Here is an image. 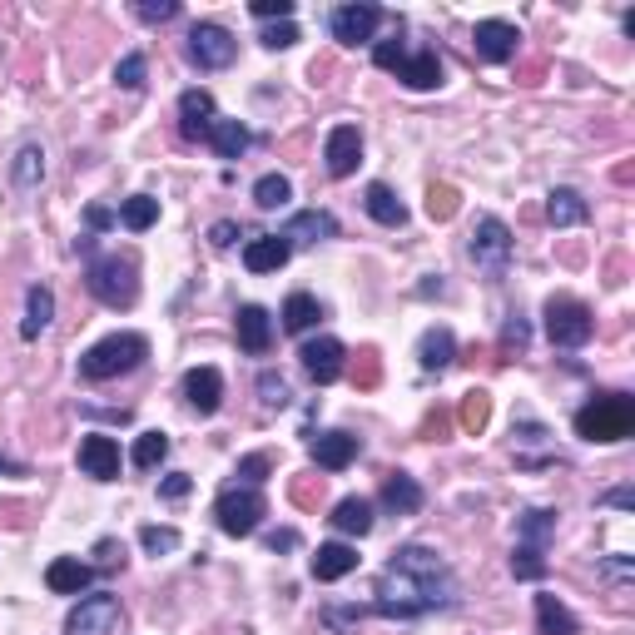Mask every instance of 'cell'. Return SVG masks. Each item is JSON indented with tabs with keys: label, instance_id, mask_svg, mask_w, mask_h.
<instances>
[{
	"label": "cell",
	"instance_id": "cell-48",
	"mask_svg": "<svg viewBox=\"0 0 635 635\" xmlns=\"http://www.w3.org/2000/svg\"><path fill=\"white\" fill-rule=\"evenodd\" d=\"M288 497L298 502V507H318L323 502V477H293V487H288Z\"/></svg>",
	"mask_w": 635,
	"mask_h": 635
},
{
	"label": "cell",
	"instance_id": "cell-49",
	"mask_svg": "<svg viewBox=\"0 0 635 635\" xmlns=\"http://www.w3.org/2000/svg\"><path fill=\"white\" fill-rule=\"evenodd\" d=\"M258 40H263L268 50H288V45H298L303 35H298V25H293V20H278V25H268Z\"/></svg>",
	"mask_w": 635,
	"mask_h": 635
},
{
	"label": "cell",
	"instance_id": "cell-5",
	"mask_svg": "<svg viewBox=\"0 0 635 635\" xmlns=\"http://www.w3.org/2000/svg\"><path fill=\"white\" fill-rule=\"evenodd\" d=\"M373 65L378 70H392L407 90H437L447 80L437 50H407L402 40H373Z\"/></svg>",
	"mask_w": 635,
	"mask_h": 635
},
{
	"label": "cell",
	"instance_id": "cell-54",
	"mask_svg": "<svg viewBox=\"0 0 635 635\" xmlns=\"http://www.w3.org/2000/svg\"><path fill=\"white\" fill-rule=\"evenodd\" d=\"M249 10L258 20H293V0H254Z\"/></svg>",
	"mask_w": 635,
	"mask_h": 635
},
{
	"label": "cell",
	"instance_id": "cell-28",
	"mask_svg": "<svg viewBox=\"0 0 635 635\" xmlns=\"http://www.w3.org/2000/svg\"><path fill=\"white\" fill-rule=\"evenodd\" d=\"M363 209L378 219L382 229H402V224H407V209H402V199H397L387 184H368V194H363Z\"/></svg>",
	"mask_w": 635,
	"mask_h": 635
},
{
	"label": "cell",
	"instance_id": "cell-23",
	"mask_svg": "<svg viewBox=\"0 0 635 635\" xmlns=\"http://www.w3.org/2000/svg\"><path fill=\"white\" fill-rule=\"evenodd\" d=\"M50 318H55V293H50L45 283H30V288H25V318H20V338H25V343H35V338L50 328Z\"/></svg>",
	"mask_w": 635,
	"mask_h": 635
},
{
	"label": "cell",
	"instance_id": "cell-10",
	"mask_svg": "<svg viewBox=\"0 0 635 635\" xmlns=\"http://www.w3.org/2000/svg\"><path fill=\"white\" fill-rule=\"evenodd\" d=\"M234 55H239V40H234L224 25H214V20L189 25V60H194L199 70H229Z\"/></svg>",
	"mask_w": 635,
	"mask_h": 635
},
{
	"label": "cell",
	"instance_id": "cell-47",
	"mask_svg": "<svg viewBox=\"0 0 635 635\" xmlns=\"http://www.w3.org/2000/svg\"><path fill=\"white\" fill-rule=\"evenodd\" d=\"M115 85H120V90H139V85H144V55H139V50H129L125 60L115 65Z\"/></svg>",
	"mask_w": 635,
	"mask_h": 635
},
{
	"label": "cell",
	"instance_id": "cell-35",
	"mask_svg": "<svg viewBox=\"0 0 635 635\" xmlns=\"http://www.w3.org/2000/svg\"><path fill=\"white\" fill-rule=\"evenodd\" d=\"M487 422H492V392H487V387H472V392L462 397V407H457V427H462L467 437H477Z\"/></svg>",
	"mask_w": 635,
	"mask_h": 635
},
{
	"label": "cell",
	"instance_id": "cell-46",
	"mask_svg": "<svg viewBox=\"0 0 635 635\" xmlns=\"http://www.w3.org/2000/svg\"><path fill=\"white\" fill-rule=\"evenodd\" d=\"M134 15H139L144 25H169V20L179 15V0H139Z\"/></svg>",
	"mask_w": 635,
	"mask_h": 635
},
{
	"label": "cell",
	"instance_id": "cell-34",
	"mask_svg": "<svg viewBox=\"0 0 635 635\" xmlns=\"http://www.w3.org/2000/svg\"><path fill=\"white\" fill-rule=\"evenodd\" d=\"M318 318H323V303L313 293H288V303H283V333H308Z\"/></svg>",
	"mask_w": 635,
	"mask_h": 635
},
{
	"label": "cell",
	"instance_id": "cell-51",
	"mask_svg": "<svg viewBox=\"0 0 635 635\" xmlns=\"http://www.w3.org/2000/svg\"><path fill=\"white\" fill-rule=\"evenodd\" d=\"M353 378H358V387H378L382 382V358L373 353V348L358 353V373H353Z\"/></svg>",
	"mask_w": 635,
	"mask_h": 635
},
{
	"label": "cell",
	"instance_id": "cell-21",
	"mask_svg": "<svg viewBox=\"0 0 635 635\" xmlns=\"http://www.w3.org/2000/svg\"><path fill=\"white\" fill-rule=\"evenodd\" d=\"M283 239L288 244H323V239H338V219L328 209H303L283 224Z\"/></svg>",
	"mask_w": 635,
	"mask_h": 635
},
{
	"label": "cell",
	"instance_id": "cell-26",
	"mask_svg": "<svg viewBox=\"0 0 635 635\" xmlns=\"http://www.w3.org/2000/svg\"><path fill=\"white\" fill-rule=\"evenodd\" d=\"M288 258H293V244H288L283 234H263V239H254V244L244 249V268H249V273H278Z\"/></svg>",
	"mask_w": 635,
	"mask_h": 635
},
{
	"label": "cell",
	"instance_id": "cell-18",
	"mask_svg": "<svg viewBox=\"0 0 635 635\" xmlns=\"http://www.w3.org/2000/svg\"><path fill=\"white\" fill-rule=\"evenodd\" d=\"M214 95L209 90H184L179 95V134L184 139H209V129H214Z\"/></svg>",
	"mask_w": 635,
	"mask_h": 635
},
{
	"label": "cell",
	"instance_id": "cell-55",
	"mask_svg": "<svg viewBox=\"0 0 635 635\" xmlns=\"http://www.w3.org/2000/svg\"><path fill=\"white\" fill-rule=\"evenodd\" d=\"M85 224H90V234H105V229H115V224H120V214H115V209H105V204H90V209H85Z\"/></svg>",
	"mask_w": 635,
	"mask_h": 635
},
{
	"label": "cell",
	"instance_id": "cell-15",
	"mask_svg": "<svg viewBox=\"0 0 635 635\" xmlns=\"http://www.w3.org/2000/svg\"><path fill=\"white\" fill-rule=\"evenodd\" d=\"M298 358H303V373L318 382V387H328V382L343 378V343L338 338H308L303 348H298Z\"/></svg>",
	"mask_w": 635,
	"mask_h": 635
},
{
	"label": "cell",
	"instance_id": "cell-1",
	"mask_svg": "<svg viewBox=\"0 0 635 635\" xmlns=\"http://www.w3.org/2000/svg\"><path fill=\"white\" fill-rule=\"evenodd\" d=\"M462 601L457 591V576L452 566L422 546V541H407L387 556V566L378 571V601L368 606V616L382 621H422L432 611H452Z\"/></svg>",
	"mask_w": 635,
	"mask_h": 635
},
{
	"label": "cell",
	"instance_id": "cell-7",
	"mask_svg": "<svg viewBox=\"0 0 635 635\" xmlns=\"http://www.w3.org/2000/svg\"><path fill=\"white\" fill-rule=\"evenodd\" d=\"M214 516H219V531H224V536H254L258 521L268 516V502H263L258 487H239V482H234V487L219 492Z\"/></svg>",
	"mask_w": 635,
	"mask_h": 635
},
{
	"label": "cell",
	"instance_id": "cell-44",
	"mask_svg": "<svg viewBox=\"0 0 635 635\" xmlns=\"http://www.w3.org/2000/svg\"><path fill=\"white\" fill-rule=\"evenodd\" d=\"M268 472H273V457H268V452H254V457H244V462L234 467L239 487H258V482H263Z\"/></svg>",
	"mask_w": 635,
	"mask_h": 635
},
{
	"label": "cell",
	"instance_id": "cell-30",
	"mask_svg": "<svg viewBox=\"0 0 635 635\" xmlns=\"http://www.w3.org/2000/svg\"><path fill=\"white\" fill-rule=\"evenodd\" d=\"M328 521H333L343 536H368V531H373V502H363V497H343Z\"/></svg>",
	"mask_w": 635,
	"mask_h": 635
},
{
	"label": "cell",
	"instance_id": "cell-17",
	"mask_svg": "<svg viewBox=\"0 0 635 635\" xmlns=\"http://www.w3.org/2000/svg\"><path fill=\"white\" fill-rule=\"evenodd\" d=\"M90 581H95V566L80 561V556H55L45 566V586L55 596H80V591H90Z\"/></svg>",
	"mask_w": 635,
	"mask_h": 635
},
{
	"label": "cell",
	"instance_id": "cell-32",
	"mask_svg": "<svg viewBox=\"0 0 635 635\" xmlns=\"http://www.w3.org/2000/svg\"><path fill=\"white\" fill-rule=\"evenodd\" d=\"M249 125H239V120H214L209 129V144H214V154L219 159H244V149H249Z\"/></svg>",
	"mask_w": 635,
	"mask_h": 635
},
{
	"label": "cell",
	"instance_id": "cell-20",
	"mask_svg": "<svg viewBox=\"0 0 635 635\" xmlns=\"http://www.w3.org/2000/svg\"><path fill=\"white\" fill-rule=\"evenodd\" d=\"M308 571H313V581H343V576L358 571V546H348V541H323L318 556L308 561Z\"/></svg>",
	"mask_w": 635,
	"mask_h": 635
},
{
	"label": "cell",
	"instance_id": "cell-52",
	"mask_svg": "<svg viewBox=\"0 0 635 635\" xmlns=\"http://www.w3.org/2000/svg\"><path fill=\"white\" fill-rule=\"evenodd\" d=\"M189 492H194V477H189V472H169V477L159 482V497H164V502H184Z\"/></svg>",
	"mask_w": 635,
	"mask_h": 635
},
{
	"label": "cell",
	"instance_id": "cell-3",
	"mask_svg": "<svg viewBox=\"0 0 635 635\" xmlns=\"http://www.w3.org/2000/svg\"><path fill=\"white\" fill-rule=\"evenodd\" d=\"M144 358H149V338H144V333H110V338H100L95 348L80 353V378L85 382L125 378V373H134Z\"/></svg>",
	"mask_w": 635,
	"mask_h": 635
},
{
	"label": "cell",
	"instance_id": "cell-12",
	"mask_svg": "<svg viewBox=\"0 0 635 635\" xmlns=\"http://www.w3.org/2000/svg\"><path fill=\"white\" fill-rule=\"evenodd\" d=\"M472 50H477L482 65H507V60H516V50H521V30L511 20H477Z\"/></svg>",
	"mask_w": 635,
	"mask_h": 635
},
{
	"label": "cell",
	"instance_id": "cell-19",
	"mask_svg": "<svg viewBox=\"0 0 635 635\" xmlns=\"http://www.w3.org/2000/svg\"><path fill=\"white\" fill-rule=\"evenodd\" d=\"M184 397H189V407H194L199 417H214L219 402H224V378H219V368H189V373H184Z\"/></svg>",
	"mask_w": 635,
	"mask_h": 635
},
{
	"label": "cell",
	"instance_id": "cell-39",
	"mask_svg": "<svg viewBox=\"0 0 635 635\" xmlns=\"http://www.w3.org/2000/svg\"><path fill=\"white\" fill-rule=\"evenodd\" d=\"M164 457H169V437H164V432H139V442H134V467H139V472H154Z\"/></svg>",
	"mask_w": 635,
	"mask_h": 635
},
{
	"label": "cell",
	"instance_id": "cell-22",
	"mask_svg": "<svg viewBox=\"0 0 635 635\" xmlns=\"http://www.w3.org/2000/svg\"><path fill=\"white\" fill-rule=\"evenodd\" d=\"M239 348L249 358H263L273 348V318H268V308H258V303L239 308Z\"/></svg>",
	"mask_w": 635,
	"mask_h": 635
},
{
	"label": "cell",
	"instance_id": "cell-14",
	"mask_svg": "<svg viewBox=\"0 0 635 635\" xmlns=\"http://www.w3.org/2000/svg\"><path fill=\"white\" fill-rule=\"evenodd\" d=\"M358 452H363V437H353V432H318V437H308V457L323 467V472H343V467H353L358 462Z\"/></svg>",
	"mask_w": 635,
	"mask_h": 635
},
{
	"label": "cell",
	"instance_id": "cell-25",
	"mask_svg": "<svg viewBox=\"0 0 635 635\" xmlns=\"http://www.w3.org/2000/svg\"><path fill=\"white\" fill-rule=\"evenodd\" d=\"M427 502V492L417 487V477H407V472H387V482H382V507L397 511V516H417Z\"/></svg>",
	"mask_w": 635,
	"mask_h": 635
},
{
	"label": "cell",
	"instance_id": "cell-53",
	"mask_svg": "<svg viewBox=\"0 0 635 635\" xmlns=\"http://www.w3.org/2000/svg\"><path fill=\"white\" fill-rule=\"evenodd\" d=\"M239 239H244V229H239L234 219H219V224L209 229V244H214V249H234Z\"/></svg>",
	"mask_w": 635,
	"mask_h": 635
},
{
	"label": "cell",
	"instance_id": "cell-45",
	"mask_svg": "<svg viewBox=\"0 0 635 635\" xmlns=\"http://www.w3.org/2000/svg\"><path fill=\"white\" fill-rule=\"evenodd\" d=\"M596 576L611 581V586H626V581L635 576V561L631 556H601V561H596Z\"/></svg>",
	"mask_w": 635,
	"mask_h": 635
},
{
	"label": "cell",
	"instance_id": "cell-24",
	"mask_svg": "<svg viewBox=\"0 0 635 635\" xmlns=\"http://www.w3.org/2000/svg\"><path fill=\"white\" fill-rule=\"evenodd\" d=\"M417 363H422V373H447V368L457 363V338H452V328H427L422 343H417Z\"/></svg>",
	"mask_w": 635,
	"mask_h": 635
},
{
	"label": "cell",
	"instance_id": "cell-11",
	"mask_svg": "<svg viewBox=\"0 0 635 635\" xmlns=\"http://www.w3.org/2000/svg\"><path fill=\"white\" fill-rule=\"evenodd\" d=\"M125 621L120 611V596L110 591H95V596H80V606L65 616V635H110Z\"/></svg>",
	"mask_w": 635,
	"mask_h": 635
},
{
	"label": "cell",
	"instance_id": "cell-9",
	"mask_svg": "<svg viewBox=\"0 0 635 635\" xmlns=\"http://www.w3.org/2000/svg\"><path fill=\"white\" fill-rule=\"evenodd\" d=\"M387 20V10L373 0H358V5H338L328 15V30L338 45H373L378 40V25Z\"/></svg>",
	"mask_w": 635,
	"mask_h": 635
},
{
	"label": "cell",
	"instance_id": "cell-37",
	"mask_svg": "<svg viewBox=\"0 0 635 635\" xmlns=\"http://www.w3.org/2000/svg\"><path fill=\"white\" fill-rule=\"evenodd\" d=\"M288 199H293L288 174H263V179L254 184V204H258V209H288Z\"/></svg>",
	"mask_w": 635,
	"mask_h": 635
},
{
	"label": "cell",
	"instance_id": "cell-31",
	"mask_svg": "<svg viewBox=\"0 0 635 635\" xmlns=\"http://www.w3.org/2000/svg\"><path fill=\"white\" fill-rule=\"evenodd\" d=\"M516 531H521V546H536V551H546L551 546V536H556V511H521L516 516Z\"/></svg>",
	"mask_w": 635,
	"mask_h": 635
},
{
	"label": "cell",
	"instance_id": "cell-36",
	"mask_svg": "<svg viewBox=\"0 0 635 635\" xmlns=\"http://www.w3.org/2000/svg\"><path fill=\"white\" fill-rule=\"evenodd\" d=\"M154 219H159V199H149V194H129V199H120V224H125L129 234L154 229Z\"/></svg>",
	"mask_w": 635,
	"mask_h": 635
},
{
	"label": "cell",
	"instance_id": "cell-40",
	"mask_svg": "<svg viewBox=\"0 0 635 635\" xmlns=\"http://www.w3.org/2000/svg\"><path fill=\"white\" fill-rule=\"evenodd\" d=\"M457 209H462V194H457L452 184H432V189H427V219H432V224H447Z\"/></svg>",
	"mask_w": 635,
	"mask_h": 635
},
{
	"label": "cell",
	"instance_id": "cell-60",
	"mask_svg": "<svg viewBox=\"0 0 635 635\" xmlns=\"http://www.w3.org/2000/svg\"><path fill=\"white\" fill-rule=\"evenodd\" d=\"M541 70H546V60H531V65L521 70V85H536V80H541Z\"/></svg>",
	"mask_w": 635,
	"mask_h": 635
},
{
	"label": "cell",
	"instance_id": "cell-38",
	"mask_svg": "<svg viewBox=\"0 0 635 635\" xmlns=\"http://www.w3.org/2000/svg\"><path fill=\"white\" fill-rule=\"evenodd\" d=\"M526 343H531V323H526L521 313H511L507 323H502V343H497V358H502V363L521 358V353H526Z\"/></svg>",
	"mask_w": 635,
	"mask_h": 635
},
{
	"label": "cell",
	"instance_id": "cell-50",
	"mask_svg": "<svg viewBox=\"0 0 635 635\" xmlns=\"http://www.w3.org/2000/svg\"><path fill=\"white\" fill-rule=\"evenodd\" d=\"M115 566H125V541L105 536V541L95 546V571H115Z\"/></svg>",
	"mask_w": 635,
	"mask_h": 635
},
{
	"label": "cell",
	"instance_id": "cell-29",
	"mask_svg": "<svg viewBox=\"0 0 635 635\" xmlns=\"http://www.w3.org/2000/svg\"><path fill=\"white\" fill-rule=\"evenodd\" d=\"M10 179H15V189H35V184L45 179V149H40L35 139H25V144L15 149V159H10Z\"/></svg>",
	"mask_w": 635,
	"mask_h": 635
},
{
	"label": "cell",
	"instance_id": "cell-41",
	"mask_svg": "<svg viewBox=\"0 0 635 635\" xmlns=\"http://www.w3.org/2000/svg\"><path fill=\"white\" fill-rule=\"evenodd\" d=\"M511 576H516V581H541V576H546V551L516 541V551H511Z\"/></svg>",
	"mask_w": 635,
	"mask_h": 635
},
{
	"label": "cell",
	"instance_id": "cell-57",
	"mask_svg": "<svg viewBox=\"0 0 635 635\" xmlns=\"http://www.w3.org/2000/svg\"><path fill=\"white\" fill-rule=\"evenodd\" d=\"M601 507H616V511H635V492H631V487H616V492H606V497H601Z\"/></svg>",
	"mask_w": 635,
	"mask_h": 635
},
{
	"label": "cell",
	"instance_id": "cell-58",
	"mask_svg": "<svg viewBox=\"0 0 635 635\" xmlns=\"http://www.w3.org/2000/svg\"><path fill=\"white\" fill-rule=\"evenodd\" d=\"M447 293V283H442V273H427V283L417 288V298H442Z\"/></svg>",
	"mask_w": 635,
	"mask_h": 635
},
{
	"label": "cell",
	"instance_id": "cell-42",
	"mask_svg": "<svg viewBox=\"0 0 635 635\" xmlns=\"http://www.w3.org/2000/svg\"><path fill=\"white\" fill-rule=\"evenodd\" d=\"M139 546H144L149 556H169V551L184 546V536H179L174 526H144V531H139Z\"/></svg>",
	"mask_w": 635,
	"mask_h": 635
},
{
	"label": "cell",
	"instance_id": "cell-61",
	"mask_svg": "<svg viewBox=\"0 0 635 635\" xmlns=\"http://www.w3.org/2000/svg\"><path fill=\"white\" fill-rule=\"evenodd\" d=\"M0 477H25V467H20V462H10V457H0Z\"/></svg>",
	"mask_w": 635,
	"mask_h": 635
},
{
	"label": "cell",
	"instance_id": "cell-8",
	"mask_svg": "<svg viewBox=\"0 0 635 635\" xmlns=\"http://www.w3.org/2000/svg\"><path fill=\"white\" fill-rule=\"evenodd\" d=\"M472 263L487 273V278H507L511 268V229L497 219V214H482L477 229H472V244H467Z\"/></svg>",
	"mask_w": 635,
	"mask_h": 635
},
{
	"label": "cell",
	"instance_id": "cell-6",
	"mask_svg": "<svg viewBox=\"0 0 635 635\" xmlns=\"http://www.w3.org/2000/svg\"><path fill=\"white\" fill-rule=\"evenodd\" d=\"M591 333H596V313H591L581 298L556 293V298L546 303V338H551L556 348L576 353V348H586V343H591Z\"/></svg>",
	"mask_w": 635,
	"mask_h": 635
},
{
	"label": "cell",
	"instance_id": "cell-59",
	"mask_svg": "<svg viewBox=\"0 0 635 635\" xmlns=\"http://www.w3.org/2000/svg\"><path fill=\"white\" fill-rule=\"evenodd\" d=\"M422 432H427L432 442H442V432H447V417H442V412H437V417H427V427H422Z\"/></svg>",
	"mask_w": 635,
	"mask_h": 635
},
{
	"label": "cell",
	"instance_id": "cell-13",
	"mask_svg": "<svg viewBox=\"0 0 635 635\" xmlns=\"http://www.w3.org/2000/svg\"><path fill=\"white\" fill-rule=\"evenodd\" d=\"M323 164H328L333 179L358 174V164H363V134H358V125L328 129V139H323Z\"/></svg>",
	"mask_w": 635,
	"mask_h": 635
},
{
	"label": "cell",
	"instance_id": "cell-43",
	"mask_svg": "<svg viewBox=\"0 0 635 635\" xmlns=\"http://www.w3.org/2000/svg\"><path fill=\"white\" fill-rule=\"evenodd\" d=\"M258 397H263V407H288V402H293L288 382L278 378L273 368H268V373H258Z\"/></svg>",
	"mask_w": 635,
	"mask_h": 635
},
{
	"label": "cell",
	"instance_id": "cell-4",
	"mask_svg": "<svg viewBox=\"0 0 635 635\" xmlns=\"http://www.w3.org/2000/svg\"><path fill=\"white\" fill-rule=\"evenodd\" d=\"M90 268H85V288H90V298L95 303H105V308H134V298H139V268H134V258L129 254H95L85 258Z\"/></svg>",
	"mask_w": 635,
	"mask_h": 635
},
{
	"label": "cell",
	"instance_id": "cell-27",
	"mask_svg": "<svg viewBox=\"0 0 635 635\" xmlns=\"http://www.w3.org/2000/svg\"><path fill=\"white\" fill-rule=\"evenodd\" d=\"M546 219H551V229H576V224L591 219V204L576 189H551L546 194Z\"/></svg>",
	"mask_w": 635,
	"mask_h": 635
},
{
	"label": "cell",
	"instance_id": "cell-2",
	"mask_svg": "<svg viewBox=\"0 0 635 635\" xmlns=\"http://www.w3.org/2000/svg\"><path fill=\"white\" fill-rule=\"evenodd\" d=\"M635 432V397L631 392H596L576 412V437L581 442H626Z\"/></svg>",
	"mask_w": 635,
	"mask_h": 635
},
{
	"label": "cell",
	"instance_id": "cell-56",
	"mask_svg": "<svg viewBox=\"0 0 635 635\" xmlns=\"http://www.w3.org/2000/svg\"><path fill=\"white\" fill-rule=\"evenodd\" d=\"M263 546H268L273 556H278V551H293V546H298V531H293V526H283V531H268V536H263Z\"/></svg>",
	"mask_w": 635,
	"mask_h": 635
},
{
	"label": "cell",
	"instance_id": "cell-33",
	"mask_svg": "<svg viewBox=\"0 0 635 635\" xmlns=\"http://www.w3.org/2000/svg\"><path fill=\"white\" fill-rule=\"evenodd\" d=\"M536 626H541V635H581V621L556 596H536Z\"/></svg>",
	"mask_w": 635,
	"mask_h": 635
},
{
	"label": "cell",
	"instance_id": "cell-16",
	"mask_svg": "<svg viewBox=\"0 0 635 635\" xmlns=\"http://www.w3.org/2000/svg\"><path fill=\"white\" fill-rule=\"evenodd\" d=\"M80 472L95 477V482H115L120 477V442L105 437V432H90L80 442Z\"/></svg>",
	"mask_w": 635,
	"mask_h": 635
}]
</instances>
